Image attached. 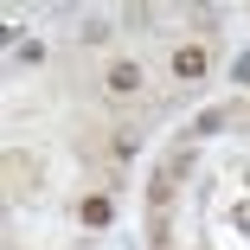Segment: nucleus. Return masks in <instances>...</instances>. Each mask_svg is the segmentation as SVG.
Wrapping results in <instances>:
<instances>
[{
	"mask_svg": "<svg viewBox=\"0 0 250 250\" xmlns=\"http://www.w3.org/2000/svg\"><path fill=\"white\" fill-rule=\"evenodd\" d=\"M173 71L180 77H206V45H180V52H173Z\"/></svg>",
	"mask_w": 250,
	"mask_h": 250,
	"instance_id": "obj_1",
	"label": "nucleus"
},
{
	"mask_svg": "<svg viewBox=\"0 0 250 250\" xmlns=\"http://www.w3.org/2000/svg\"><path fill=\"white\" fill-rule=\"evenodd\" d=\"M109 90H116V96H135V90H141V71H135V64H116V71H109Z\"/></svg>",
	"mask_w": 250,
	"mask_h": 250,
	"instance_id": "obj_2",
	"label": "nucleus"
}]
</instances>
